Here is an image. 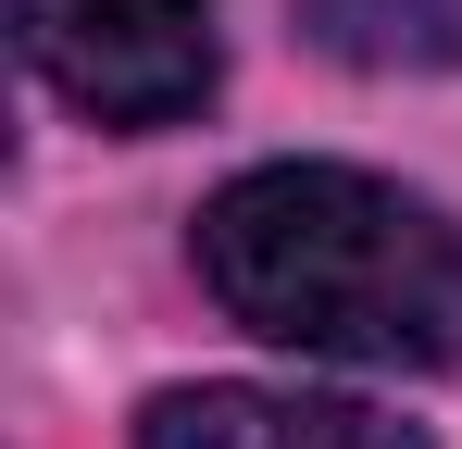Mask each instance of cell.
<instances>
[{
  "mask_svg": "<svg viewBox=\"0 0 462 449\" xmlns=\"http://www.w3.org/2000/svg\"><path fill=\"white\" fill-rule=\"evenodd\" d=\"M188 262L237 337L350 374L462 362V224L363 162H250L200 200Z\"/></svg>",
  "mask_w": 462,
  "mask_h": 449,
  "instance_id": "6da1fadb",
  "label": "cell"
},
{
  "mask_svg": "<svg viewBox=\"0 0 462 449\" xmlns=\"http://www.w3.org/2000/svg\"><path fill=\"white\" fill-rule=\"evenodd\" d=\"M13 38L51 100H76L88 125L113 138H162L213 100L226 38H213V0H13Z\"/></svg>",
  "mask_w": 462,
  "mask_h": 449,
  "instance_id": "7a4b0ae2",
  "label": "cell"
},
{
  "mask_svg": "<svg viewBox=\"0 0 462 449\" xmlns=\"http://www.w3.org/2000/svg\"><path fill=\"white\" fill-rule=\"evenodd\" d=\"M138 449H425L400 412L312 399V387H162L138 412Z\"/></svg>",
  "mask_w": 462,
  "mask_h": 449,
  "instance_id": "3957f363",
  "label": "cell"
},
{
  "mask_svg": "<svg viewBox=\"0 0 462 449\" xmlns=\"http://www.w3.org/2000/svg\"><path fill=\"white\" fill-rule=\"evenodd\" d=\"M300 38L337 50L350 75H450L462 0H300Z\"/></svg>",
  "mask_w": 462,
  "mask_h": 449,
  "instance_id": "277c9868",
  "label": "cell"
}]
</instances>
